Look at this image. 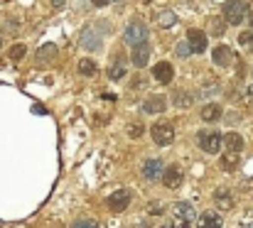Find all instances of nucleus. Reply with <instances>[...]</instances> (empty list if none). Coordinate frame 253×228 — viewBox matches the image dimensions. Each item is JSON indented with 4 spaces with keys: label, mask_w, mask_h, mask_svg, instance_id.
Masks as SVG:
<instances>
[{
    "label": "nucleus",
    "mask_w": 253,
    "mask_h": 228,
    "mask_svg": "<svg viewBox=\"0 0 253 228\" xmlns=\"http://www.w3.org/2000/svg\"><path fill=\"white\" fill-rule=\"evenodd\" d=\"M148 35L150 32H148V25L143 20H130L126 32H123V39H126V44L138 47V44H148Z\"/></svg>",
    "instance_id": "1"
},
{
    "label": "nucleus",
    "mask_w": 253,
    "mask_h": 228,
    "mask_svg": "<svg viewBox=\"0 0 253 228\" xmlns=\"http://www.w3.org/2000/svg\"><path fill=\"white\" fill-rule=\"evenodd\" d=\"M221 12L229 25H241L249 15V5H246V0H226L221 5Z\"/></svg>",
    "instance_id": "2"
},
{
    "label": "nucleus",
    "mask_w": 253,
    "mask_h": 228,
    "mask_svg": "<svg viewBox=\"0 0 253 228\" xmlns=\"http://www.w3.org/2000/svg\"><path fill=\"white\" fill-rule=\"evenodd\" d=\"M197 143H199L202 150L209 152V154H216V152L221 150V135L216 130H202L197 135Z\"/></svg>",
    "instance_id": "3"
},
{
    "label": "nucleus",
    "mask_w": 253,
    "mask_h": 228,
    "mask_svg": "<svg viewBox=\"0 0 253 228\" xmlns=\"http://www.w3.org/2000/svg\"><path fill=\"white\" fill-rule=\"evenodd\" d=\"M150 135H153V140L158 143V145H172V140H174V128L165 123V120H160V123H155L153 128H150Z\"/></svg>",
    "instance_id": "4"
},
{
    "label": "nucleus",
    "mask_w": 253,
    "mask_h": 228,
    "mask_svg": "<svg viewBox=\"0 0 253 228\" xmlns=\"http://www.w3.org/2000/svg\"><path fill=\"white\" fill-rule=\"evenodd\" d=\"M106 206H108L111 211H123V209H128V206H130V191H128V189H116V191L106 199Z\"/></svg>",
    "instance_id": "5"
},
{
    "label": "nucleus",
    "mask_w": 253,
    "mask_h": 228,
    "mask_svg": "<svg viewBox=\"0 0 253 228\" xmlns=\"http://www.w3.org/2000/svg\"><path fill=\"white\" fill-rule=\"evenodd\" d=\"M82 44H84V49L88 52H98L101 47H103V39H101V32H96V30H84L82 32Z\"/></svg>",
    "instance_id": "6"
},
{
    "label": "nucleus",
    "mask_w": 253,
    "mask_h": 228,
    "mask_svg": "<svg viewBox=\"0 0 253 228\" xmlns=\"http://www.w3.org/2000/svg\"><path fill=\"white\" fill-rule=\"evenodd\" d=\"M187 42H189V47H192V52H197V54H202L204 49H207V32H202V30H189L187 32Z\"/></svg>",
    "instance_id": "7"
},
{
    "label": "nucleus",
    "mask_w": 253,
    "mask_h": 228,
    "mask_svg": "<svg viewBox=\"0 0 253 228\" xmlns=\"http://www.w3.org/2000/svg\"><path fill=\"white\" fill-rule=\"evenodd\" d=\"M182 169L179 167H168L165 172H163V184L168 187V189H179L182 187Z\"/></svg>",
    "instance_id": "8"
},
{
    "label": "nucleus",
    "mask_w": 253,
    "mask_h": 228,
    "mask_svg": "<svg viewBox=\"0 0 253 228\" xmlns=\"http://www.w3.org/2000/svg\"><path fill=\"white\" fill-rule=\"evenodd\" d=\"M165 106H168L165 96H150V98H145V101H143V111H145V113H150V115L163 113V111H165Z\"/></svg>",
    "instance_id": "9"
},
{
    "label": "nucleus",
    "mask_w": 253,
    "mask_h": 228,
    "mask_svg": "<svg viewBox=\"0 0 253 228\" xmlns=\"http://www.w3.org/2000/svg\"><path fill=\"white\" fill-rule=\"evenodd\" d=\"M130 59H133V64H135L138 69H143V67L150 62V47H148V44H138V47H133Z\"/></svg>",
    "instance_id": "10"
},
{
    "label": "nucleus",
    "mask_w": 253,
    "mask_h": 228,
    "mask_svg": "<svg viewBox=\"0 0 253 228\" xmlns=\"http://www.w3.org/2000/svg\"><path fill=\"white\" fill-rule=\"evenodd\" d=\"M211 59H214L216 67H229L231 59H234V54H231V49H229L226 44H219V47L211 52Z\"/></svg>",
    "instance_id": "11"
},
{
    "label": "nucleus",
    "mask_w": 253,
    "mask_h": 228,
    "mask_svg": "<svg viewBox=\"0 0 253 228\" xmlns=\"http://www.w3.org/2000/svg\"><path fill=\"white\" fill-rule=\"evenodd\" d=\"M224 221H221V214L219 211H204L199 216V228H221Z\"/></svg>",
    "instance_id": "12"
},
{
    "label": "nucleus",
    "mask_w": 253,
    "mask_h": 228,
    "mask_svg": "<svg viewBox=\"0 0 253 228\" xmlns=\"http://www.w3.org/2000/svg\"><path fill=\"white\" fill-rule=\"evenodd\" d=\"M143 177L145 179H160L163 177V162L160 159H148L145 164H143Z\"/></svg>",
    "instance_id": "13"
},
{
    "label": "nucleus",
    "mask_w": 253,
    "mask_h": 228,
    "mask_svg": "<svg viewBox=\"0 0 253 228\" xmlns=\"http://www.w3.org/2000/svg\"><path fill=\"white\" fill-rule=\"evenodd\" d=\"M239 164H241V152L226 150V154H221V159H219V167H221L224 172H234Z\"/></svg>",
    "instance_id": "14"
},
{
    "label": "nucleus",
    "mask_w": 253,
    "mask_h": 228,
    "mask_svg": "<svg viewBox=\"0 0 253 228\" xmlns=\"http://www.w3.org/2000/svg\"><path fill=\"white\" fill-rule=\"evenodd\" d=\"M153 76H155L160 83H169V81H172V76H174V69H172V64H169V62H160V64H155Z\"/></svg>",
    "instance_id": "15"
},
{
    "label": "nucleus",
    "mask_w": 253,
    "mask_h": 228,
    "mask_svg": "<svg viewBox=\"0 0 253 228\" xmlns=\"http://www.w3.org/2000/svg\"><path fill=\"white\" fill-rule=\"evenodd\" d=\"M221 118V106H216V103H207L204 108H202V120H207V123H216Z\"/></svg>",
    "instance_id": "16"
},
{
    "label": "nucleus",
    "mask_w": 253,
    "mask_h": 228,
    "mask_svg": "<svg viewBox=\"0 0 253 228\" xmlns=\"http://www.w3.org/2000/svg\"><path fill=\"white\" fill-rule=\"evenodd\" d=\"M224 145H226L229 152H241L244 150V138L239 133H226L224 135Z\"/></svg>",
    "instance_id": "17"
},
{
    "label": "nucleus",
    "mask_w": 253,
    "mask_h": 228,
    "mask_svg": "<svg viewBox=\"0 0 253 228\" xmlns=\"http://www.w3.org/2000/svg\"><path fill=\"white\" fill-rule=\"evenodd\" d=\"M214 201H216V206H219V209H234V199H231L229 189H216Z\"/></svg>",
    "instance_id": "18"
},
{
    "label": "nucleus",
    "mask_w": 253,
    "mask_h": 228,
    "mask_svg": "<svg viewBox=\"0 0 253 228\" xmlns=\"http://www.w3.org/2000/svg\"><path fill=\"white\" fill-rule=\"evenodd\" d=\"M123 76H126V62L118 57V59L111 64V69H108V78H111V81H121Z\"/></svg>",
    "instance_id": "19"
},
{
    "label": "nucleus",
    "mask_w": 253,
    "mask_h": 228,
    "mask_svg": "<svg viewBox=\"0 0 253 228\" xmlns=\"http://www.w3.org/2000/svg\"><path fill=\"white\" fill-rule=\"evenodd\" d=\"M172 103H174L177 108H189V106L194 103V96H192V93H187V91H177V93H174V98H172Z\"/></svg>",
    "instance_id": "20"
},
{
    "label": "nucleus",
    "mask_w": 253,
    "mask_h": 228,
    "mask_svg": "<svg viewBox=\"0 0 253 228\" xmlns=\"http://www.w3.org/2000/svg\"><path fill=\"white\" fill-rule=\"evenodd\" d=\"M158 22H160V27H172V25L177 22V15H174L172 10H163L160 17H158Z\"/></svg>",
    "instance_id": "21"
},
{
    "label": "nucleus",
    "mask_w": 253,
    "mask_h": 228,
    "mask_svg": "<svg viewBox=\"0 0 253 228\" xmlns=\"http://www.w3.org/2000/svg\"><path fill=\"white\" fill-rule=\"evenodd\" d=\"M174 216H182V219H192V206L187 201H177L174 204Z\"/></svg>",
    "instance_id": "22"
},
{
    "label": "nucleus",
    "mask_w": 253,
    "mask_h": 228,
    "mask_svg": "<svg viewBox=\"0 0 253 228\" xmlns=\"http://www.w3.org/2000/svg\"><path fill=\"white\" fill-rule=\"evenodd\" d=\"M79 72L84 76H93L96 74V62H91V59H82L79 62Z\"/></svg>",
    "instance_id": "23"
},
{
    "label": "nucleus",
    "mask_w": 253,
    "mask_h": 228,
    "mask_svg": "<svg viewBox=\"0 0 253 228\" xmlns=\"http://www.w3.org/2000/svg\"><path fill=\"white\" fill-rule=\"evenodd\" d=\"M239 44H241L244 49L253 52V30L251 32H241V35H239Z\"/></svg>",
    "instance_id": "24"
},
{
    "label": "nucleus",
    "mask_w": 253,
    "mask_h": 228,
    "mask_svg": "<svg viewBox=\"0 0 253 228\" xmlns=\"http://www.w3.org/2000/svg\"><path fill=\"white\" fill-rule=\"evenodd\" d=\"M174 54H177L179 59H187V57H189V54H194V52H192L189 42H179V44L174 47Z\"/></svg>",
    "instance_id": "25"
},
{
    "label": "nucleus",
    "mask_w": 253,
    "mask_h": 228,
    "mask_svg": "<svg viewBox=\"0 0 253 228\" xmlns=\"http://www.w3.org/2000/svg\"><path fill=\"white\" fill-rule=\"evenodd\" d=\"M54 52H57V47H54V44H44V47H40V54H37V59H40V62H44V59H52V57H54Z\"/></svg>",
    "instance_id": "26"
},
{
    "label": "nucleus",
    "mask_w": 253,
    "mask_h": 228,
    "mask_svg": "<svg viewBox=\"0 0 253 228\" xmlns=\"http://www.w3.org/2000/svg\"><path fill=\"white\" fill-rule=\"evenodd\" d=\"M209 27H211V35H216V37H221V35L226 32V22H221V20H216V17L209 22Z\"/></svg>",
    "instance_id": "27"
},
{
    "label": "nucleus",
    "mask_w": 253,
    "mask_h": 228,
    "mask_svg": "<svg viewBox=\"0 0 253 228\" xmlns=\"http://www.w3.org/2000/svg\"><path fill=\"white\" fill-rule=\"evenodd\" d=\"M25 52H27V49H25V44H15V47L10 49V59H12V62H17V59H22V57H25Z\"/></svg>",
    "instance_id": "28"
},
{
    "label": "nucleus",
    "mask_w": 253,
    "mask_h": 228,
    "mask_svg": "<svg viewBox=\"0 0 253 228\" xmlns=\"http://www.w3.org/2000/svg\"><path fill=\"white\" fill-rule=\"evenodd\" d=\"M143 133H145V128H143L140 123H130V128H128V135H130L133 140H138Z\"/></svg>",
    "instance_id": "29"
},
{
    "label": "nucleus",
    "mask_w": 253,
    "mask_h": 228,
    "mask_svg": "<svg viewBox=\"0 0 253 228\" xmlns=\"http://www.w3.org/2000/svg\"><path fill=\"white\" fill-rule=\"evenodd\" d=\"M72 228H98V224L93 219H79V221L72 224Z\"/></svg>",
    "instance_id": "30"
},
{
    "label": "nucleus",
    "mask_w": 253,
    "mask_h": 228,
    "mask_svg": "<svg viewBox=\"0 0 253 228\" xmlns=\"http://www.w3.org/2000/svg\"><path fill=\"white\" fill-rule=\"evenodd\" d=\"M172 228H189V219H182V216H172Z\"/></svg>",
    "instance_id": "31"
},
{
    "label": "nucleus",
    "mask_w": 253,
    "mask_h": 228,
    "mask_svg": "<svg viewBox=\"0 0 253 228\" xmlns=\"http://www.w3.org/2000/svg\"><path fill=\"white\" fill-rule=\"evenodd\" d=\"M150 214H163V206H160L158 201H153V204H150Z\"/></svg>",
    "instance_id": "32"
},
{
    "label": "nucleus",
    "mask_w": 253,
    "mask_h": 228,
    "mask_svg": "<svg viewBox=\"0 0 253 228\" xmlns=\"http://www.w3.org/2000/svg\"><path fill=\"white\" fill-rule=\"evenodd\" d=\"M91 2H93V5H96V7H103V5H106V2H108V0H91Z\"/></svg>",
    "instance_id": "33"
},
{
    "label": "nucleus",
    "mask_w": 253,
    "mask_h": 228,
    "mask_svg": "<svg viewBox=\"0 0 253 228\" xmlns=\"http://www.w3.org/2000/svg\"><path fill=\"white\" fill-rule=\"evenodd\" d=\"M52 5H54V7H62V5H64V0H52Z\"/></svg>",
    "instance_id": "34"
},
{
    "label": "nucleus",
    "mask_w": 253,
    "mask_h": 228,
    "mask_svg": "<svg viewBox=\"0 0 253 228\" xmlns=\"http://www.w3.org/2000/svg\"><path fill=\"white\" fill-rule=\"evenodd\" d=\"M249 96H251V98H253V86H251V88H249Z\"/></svg>",
    "instance_id": "35"
},
{
    "label": "nucleus",
    "mask_w": 253,
    "mask_h": 228,
    "mask_svg": "<svg viewBox=\"0 0 253 228\" xmlns=\"http://www.w3.org/2000/svg\"><path fill=\"white\" fill-rule=\"evenodd\" d=\"M244 228H253V221H251V224H246V226H244Z\"/></svg>",
    "instance_id": "36"
},
{
    "label": "nucleus",
    "mask_w": 253,
    "mask_h": 228,
    "mask_svg": "<svg viewBox=\"0 0 253 228\" xmlns=\"http://www.w3.org/2000/svg\"><path fill=\"white\" fill-rule=\"evenodd\" d=\"M249 20H251V25H253V12H251V15H249Z\"/></svg>",
    "instance_id": "37"
},
{
    "label": "nucleus",
    "mask_w": 253,
    "mask_h": 228,
    "mask_svg": "<svg viewBox=\"0 0 253 228\" xmlns=\"http://www.w3.org/2000/svg\"><path fill=\"white\" fill-rule=\"evenodd\" d=\"M113 2H121V0H113Z\"/></svg>",
    "instance_id": "38"
},
{
    "label": "nucleus",
    "mask_w": 253,
    "mask_h": 228,
    "mask_svg": "<svg viewBox=\"0 0 253 228\" xmlns=\"http://www.w3.org/2000/svg\"><path fill=\"white\" fill-rule=\"evenodd\" d=\"M0 44H2V37H0Z\"/></svg>",
    "instance_id": "39"
},
{
    "label": "nucleus",
    "mask_w": 253,
    "mask_h": 228,
    "mask_svg": "<svg viewBox=\"0 0 253 228\" xmlns=\"http://www.w3.org/2000/svg\"><path fill=\"white\" fill-rule=\"evenodd\" d=\"M251 74H253V72H251Z\"/></svg>",
    "instance_id": "40"
}]
</instances>
